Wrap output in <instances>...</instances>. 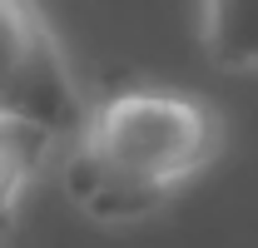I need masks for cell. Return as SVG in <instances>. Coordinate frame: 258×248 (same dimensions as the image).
<instances>
[{"instance_id": "6da1fadb", "label": "cell", "mask_w": 258, "mask_h": 248, "mask_svg": "<svg viewBox=\"0 0 258 248\" xmlns=\"http://www.w3.org/2000/svg\"><path fill=\"white\" fill-rule=\"evenodd\" d=\"M224 134V114L204 94L134 85L85 109L75 149H85L90 159H99L104 169L124 174L134 184L174 199L189 179H199L219 159Z\"/></svg>"}, {"instance_id": "7a4b0ae2", "label": "cell", "mask_w": 258, "mask_h": 248, "mask_svg": "<svg viewBox=\"0 0 258 248\" xmlns=\"http://www.w3.org/2000/svg\"><path fill=\"white\" fill-rule=\"evenodd\" d=\"M85 94L35 0H0V124L40 139H70L85 124Z\"/></svg>"}, {"instance_id": "3957f363", "label": "cell", "mask_w": 258, "mask_h": 248, "mask_svg": "<svg viewBox=\"0 0 258 248\" xmlns=\"http://www.w3.org/2000/svg\"><path fill=\"white\" fill-rule=\"evenodd\" d=\"M64 194H70V204L80 214H90L95 223H109V228L144 223L169 204V194L144 189L134 179H124V174H114V169H104L85 149H70V159H64Z\"/></svg>"}, {"instance_id": "277c9868", "label": "cell", "mask_w": 258, "mask_h": 248, "mask_svg": "<svg viewBox=\"0 0 258 248\" xmlns=\"http://www.w3.org/2000/svg\"><path fill=\"white\" fill-rule=\"evenodd\" d=\"M199 35L209 60L228 75H253L258 65V0H199Z\"/></svg>"}, {"instance_id": "5b68a950", "label": "cell", "mask_w": 258, "mask_h": 248, "mask_svg": "<svg viewBox=\"0 0 258 248\" xmlns=\"http://www.w3.org/2000/svg\"><path fill=\"white\" fill-rule=\"evenodd\" d=\"M40 144H50V139H40L30 129H15V124H0V233L15 223V214H20V204L35 184V169H40L35 149Z\"/></svg>"}, {"instance_id": "8992f818", "label": "cell", "mask_w": 258, "mask_h": 248, "mask_svg": "<svg viewBox=\"0 0 258 248\" xmlns=\"http://www.w3.org/2000/svg\"><path fill=\"white\" fill-rule=\"evenodd\" d=\"M0 248H5V243H0Z\"/></svg>"}]
</instances>
